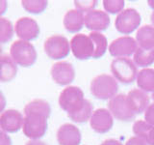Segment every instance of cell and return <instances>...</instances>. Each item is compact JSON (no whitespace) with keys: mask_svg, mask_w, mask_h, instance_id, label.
Here are the masks:
<instances>
[{"mask_svg":"<svg viewBox=\"0 0 154 145\" xmlns=\"http://www.w3.org/2000/svg\"><path fill=\"white\" fill-rule=\"evenodd\" d=\"M50 105L45 100H33L24 108L22 130L31 140H38L47 130V119L50 116Z\"/></svg>","mask_w":154,"mask_h":145,"instance_id":"cell-1","label":"cell"},{"mask_svg":"<svg viewBox=\"0 0 154 145\" xmlns=\"http://www.w3.org/2000/svg\"><path fill=\"white\" fill-rule=\"evenodd\" d=\"M86 103L84 92L77 86H67L59 96L60 108L67 113V116L73 115L83 108Z\"/></svg>","mask_w":154,"mask_h":145,"instance_id":"cell-2","label":"cell"},{"mask_svg":"<svg viewBox=\"0 0 154 145\" xmlns=\"http://www.w3.org/2000/svg\"><path fill=\"white\" fill-rule=\"evenodd\" d=\"M10 56L17 65L22 67H31L37 61L36 48L30 42L17 40L10 47Z\"/></svg>","mask_w":154,"mask_h":145,"instance_id":"cell-3","label":"cell"},{"mask_svg":"<svg viewBox=\"0 0 154 145\" xmlns=\"http://www.w3.org/2000/svg\"><path fill=\"white\" fill-rule=\"evenodd\" d=\"M119 84L114 76L101 74L91 82V93L96 99L108 100L112 99L118 93Z\"/></svg>","mask_w":154,"mask_h":145,"instance_id":"cell-4","label":"cell"},{"mask_svg":"<svg viewBox=\"0 0 154 145\" xmlns=\"http://www.w3.org/2000/svg\"><path fill=\"white\" fill-rule=\"evenodd\" d=\"M111 72L114 77L122 83H132L138 76L137 66L127 57H119L111 63Z\"/></svg>","mask_w":154,"mask_h":145,"instance_id":"cell-5","label":"cell"},{"mask_svg":"<svg viewBox=\"0 0 154 145\" xmlns=\"http://www.w3.org/2000/svg\"><path fill=\"white\" fill-rule=\"evenodd\" d=\"M141 14L137 10L127 8L118 14V17L115 21V26L119 33L128 35L136 30L141 24Z\"/></svg>","mask_w":154,"mask_h":145,"instance_id":"cell-6","label":"cell"},{"mask_svg":"<svg viewBox=\"0 0 154 145\" xmlns=\"http://www.w3.org/2000/svg\"><path fill=\"white\" fill-rule=\"evenodd\" d=\"M43 48L48 57L54 60H59L69 54L70 43L64 36L53 35L45 40Z\"/></svg>","mask_w":154,"mask_h":145,"instance_id":"cell-7","label":"cell"},{"mask_svg":"<svg viewBox=\"0 0 154 145\" xmlns=\"http://www.w3.org/2000/svg\"><path fill=\"white\" fill-rule=\"evenodd\" d=\"M70 50L72 54L79 60H86L94 55V44L93 39L85 34H76L72 37Z\"/></svg>","mask_w":154,"mask_h":145,"instance_id":"cell-8","label":"cell"},{"mask_svg":"<svg viewBox=\"0 0 154 145\" xmlns=\"http://www.w3.org/2000/svg\"><path fill=\"white\" fill-rule=\"evenodd\" d=\"M109 111L115 118L120 121H131L135 118V113L130 109L126 101V96L118 94L108 103Z\"/></svg>","mask_w":154,"mask_h":145,"instance_id":"cell-9","label":"cell"},{"mask_svg":"<svg viewBox=\"0 0 154 145\" xmlns=\"http://www.w3.org/2000/svg\"><path fill=\"white\" fill-rule=\"evenodd\" d=\"M137 41L130 36L119 37L109 46V52L114 57H128L137 50Z\"/></svg>","mask_w":154,"mask_h":145,"instance_id":"cell-10","label":"cell"},{"mask_svg":"<svg viewBox=\"0 0 154 145\" xmlns=\"http://www.w3.org/2000/svg\"><path fill=\"white\" fill-rule=\"evenodd\" d=\"M14 32L20 40L29 42L35 40L40 35V26L35 19L23 17L17 21L14 25Z\"/></svg>","mask_w":154,"mask_h":145,"instance_id":"cell-11","label":"cell"},{"mask_svg":"<svg viewBox=\"0 0 154 145\" xmlns=\"http://www.w3.org/2000/svg\"><path fill=\"white\" fill-rule=\"evenodd\" d=\"M50 75L55 83L59 85H67L74 80L75 71L70 63L61 61L52 65Z\"/></svg>","mask_w":154,"mask_h":145,"instance_id":"cell-12","label":"cell"},{"mask_svg":"<svg viewBox=\"0 0 154 145\" xmlns=\"http://www.w3.org/2000/svg\"><path fill=\"white\" fill-rule=\"evenodd\" d=\"M113 124V115L106 108H98L94 110L90 119L91 129L98 134H105L109 132L112 129Z\"/></svg>","mask_w":154,"mask_h":145,"instance_id":"cell-13","label":"cell"},{"mask_svg":"<svg viewBox=\"0 0 154 145\" xmlns=\"http://www.w3.org/2000/svg\"><path fill=\"white\" fill-rule=\"evenodd\" d=\"M23 120V115L18 110H5L2 114H0V129L7 134L17 133L22 129Z\"/></svg>","mask_w":154,"mask_h":145,"instance_id":"cell-14","label":"cell"},{"mask_svg":"<svg viewBox=\"0 0 154 145\" xmlns=\"http://www.w3.org/2000/svg\"><path fill=\"white\" fill-rule=\"evenodd\" d=\"M110 17L106 12L100 10H93L86 14L85 25L93 31H103L106 30L110 25Z\"/></svg>","mask_w":154,"mask_h":145,"instance_id":"cell-15","label":"cell"},{"mask_svg":"<svg viewBox=\"0 0 154 145\" xmlns=\"http://www.w3.org/2000/svg\"><path fill=\"white\" fill-rule=\"evenodd\" d=\"M57 141L59 145H79L81 133L75 125L66 123L57 130Z\"/></svg>","mask_w":154,"mask_h":145,"instance_id":"cell-16","label":"cell"},{"mask_svg":"<svg viewBox=\"0 0 154 145\" xmlns=\"http://www.w3.org/2000/svg\"><path fill=\"white\" fill-rule=\"evenodd\" d=\"M149 96L141 89H133L126 95V101L135 114H140L146 111L149 105Z\"/></svg>","mask_w":154,"mask_h":145,"instance_id":"cell-17","label":"cell"},{"mask_svg":"<svg viewBox=\"0 0 154 145\" xmlns=\"http://www.w3.org/2000/svg\"><path fill=\"white\" fill-rule=\"evenodd\" d=\"M63 23L66 31L76 33L83 28V25L85 24V16L77 9L69 10L66 13Z\"/></svg>","mask_w":154,"mask_h":145,"instance_id":"cell-18","label":"cell"},{"mask_svg":"<svg viewBox=\"0 0 154 145\" xmlns=\"http://www.w3.org/2000/svg\"><path fill=\"white\" fill-rule=\"evenodd\" d=\"M17 74V65L11 56L2 55L0 57V81L9 82Z\"/></svg>","mask_w":154,"mask_h":145,"instance_id":"cell-19","label":"cell"},{"mask_svg":"<svg viewBox=\"0 0 154 145\" xmlns=\"http://www.w3.org/2000/svg\"><path fill=\"white\" fill-rule=\"evenodd\" d=\"M136 41L143 50H154V26L146 24L140 27L136 34Z\"/></svg>","mask_w":154,"mask_h":145,"instance_id":"cell-20","label":"cell"},{"mask_svg":"<svg viewBox=\"0 0 154 145\" xmlns=\"http://www.w3.org/2000/svg\"><path fill=\"white\" fill-rule=\"evenodd\" d=\"M137 85L144 92H154V69H143L138 72Z\"/></svg>","mask_w":154,"mask_h":145,"instance_id":"cell-21","label":"cell"},{"mask_svg":"<svg viewBox=\"0 0 154 145\" xmlns=\"http://www.w3.org/2000/svg\"><path fill=\"white\" fill-rule=\"evenodd\" d=\"M89 36L93 39L94 44V55L93 58L94 59H97V58L102 57L106 50H107L108 47V42H107V38H106L103 34H101L99 32H95V31H91Z\"/></svg>","mask_w":154,"mask_h":145,"instance_id":"cell-22","label":"cell"},{"mask_svg":"<svg viewBox=\"0 0 154 145\" xmlns=\"http://www.w3.org/2000/svg\"><path fill=\"white\" fill-rule=\"evenodd\" d=\"M133 62L135 65L140 67H147L154 63V50H146L141 47H138L134 53Z\"/></svg>","mask_w":154,"mask_h":145,"instance_id":"cell-23","label":"cell"},{"mask_svg":"<svg viewBox=\"0 0 154 145\" xmlns=\"http://www.w3.org/2000/svg\"><path fill=\"white\" fill-rule=\"evenodd\" d=\"M14 27L11 21L6 18L0 17V44L9 42L14 36Z\"/></svg>","mask_w":154,"mask_h":145,"instance_id":"cell-24","label":"cell"},{"mask_svg":"<svg viewBox=\"0 0 154 145\" xmlns=\"http://www.w3.org/2000/svg\"><path fill=\"white\" fill-rule=\"evenodd\" d=\"M21 4L25 11L37 14L45 11L48 3L45 0H24Z\"/></svg>","mask_w":154,"mask_h":145,"instance_id":"cell-25","label":"cell"},{"mask_svg":"<svg viewBox=\"0 0 154 145\" xmlns=\"http://www.w3.org/2000/svg\"><path fill=\"white\" fill-rule=\"evenodd\" d=\"M153 126L149 125L148 123H146V121L143 120H137L136 122L133 124V133L137 135L138 137L140 138H143L146 141L147 137H148V134L149 132L151 130Z\"/></svg>","mask_w":154,"mask_h":145,"instance_id":"cell-26","label":"cell"},{"mask_svg":"<svg viewBox=\"0 0 154 145\" xmlns=\"http://www.w3.org/2000/svg\"><path fill=\"white\" fill-rule=\"evenodd\" d=\"M103 7L105 11L108 13L119 14L124 8V1L123 0H104Z\"/></svg>","mask_w":154,"mask_h":145,"instance_id":"cell-27","label":"cell"},{"mask_svg":"<svg viewBox=\"0 0 154 145\" xmlns=\"http://www.w3.org/2000/svg\"><path fill=\"white\" fill-rule=\"evenodd\" d=\"M96 3H97V1H94V0H91V1H74L76 9L81 11L82 13H88L90 11H93L96 6Z\"/></svg>","mask_w":154,"mask_h":145,"instance_id":"cell-28","label":"cell"},{"mask_svg":"<svg viewBox=\"0 0 154 145\" xmlns=\"http://www.w3.org/2000/svg\"><path fill=\"white\" fill-rule=\"evenodd\" d=\"M144 119L146 123L154 127V103L149 105L144 111Z\"/></svg>","mask_w":154,"mask_h":145,"instance_id":"cell-29","label":"cell"},{"mask_svg":"<svg viewBox=\"0 0 154 145\" xmlns=\"http://www.w3.org/2000/svg\"><path fill=\"white\" fill-rule=\"evenodd\" d=\"M125 145H147V142L143 138H140L138 137H133L127 140Z\"/></svg>","mask_w":154,"mask_h":145,"instance_id":"cell-30","label":"cell"},{"mask_svg":"<svg viewBox=\"0 0 154 145\" xmlns=\"http://www.w3.org/2000/svg\"><path fill=\"white\" fill-rule=\"evenodd\" d=\"M0 145H12L11 137L1 129H0Z\"/></svg>","mask_w":154,"mask_h":145,"instance_id":"cell-31","label":"cell"},{"mask_svg":"<svg viewBox=\"0 0 154 145\" xmlns=\"http://www.w3.org/2000/svg\"><path fill=\"white\" fill-rule=\"evenodd\" d=\"M7 102H6V98H5L4 94L0 91V114H2L4 112V109L6 108Z\"/></svg>","mask_w":154,"mask_h":145,"instance_id":"cell-32","label":"cell"},{"mask_svg":"<svg viewBox=\"0 0 154 145\" xmlns=\"http://www.w3.org/2000/svg\"><path fill=\"white\" fill-rule=\"evenodd\" d=\"M100 145H123L120 141L117 139H114V138H109V139H106L104 141L101 143Z\"/></svg>","mask_w":154,"mask_h":145,"instance_id":"cell-33","label":"cell"},{"mask_svg":"<svg viewBox=\"0 0 154 145\" xmlns=\"http://www.w3.org/2000/svg\"><path fill=\"white\" fill-rule=\"evenodd\" d=\"M8 8V3L5 0H0V17L7 11Z\"/></svg>","mask_w":154,"mask_h":145,"instance_id":"cell-34","label":"cell"},{"mask_svg":"<svg viewBox=\"0 0 154 145\" xmlns=\"http://www.w3.org/2000/svg\"><path fill=\"white\" fill-rule=\"evenodd\" d=\"M146 142L149 145H154V127H152L151 130L149 132V134H148V137H147Z\"/></svg>","mask_w":154,"mask_h":145,"instance_id":"cell-35","label":"cell"},{"mask_svg":"<svg viewBox=\"0 0 154 145\" xmlns=\"http://www.w3.org/2000/svg\"><path fill=\"white\" fill-rule=\"evenodd\" d=\"M25 145H47V144L43 141H41V140H30Z\"/></svg>","mask_w":154,"mask_h":145,"instance_id":"cell-36","label":"cell"},{"mask_svg":"<svg viewBox=\"0 0 154 145\" xmlns=\"http://www.w3.org/2000/svg\"><path fill=\"white\" fill-rule=\"evenodd\" d=\"M148 4H149V6H150L151 8H153V12H152L151 16H150V21H151L153 26H154V1H148Z\"/></svg>","mask_w":154,"mask_h":145,"instance_id":"cell-37","label":"cell"},{"mask_svg":"<svg viewBox=\"0 0 154 145\" xmlns=\"http://www.w3.org/2000/svg\"><path fill=\"white\" fill-rule=\"evenodd\" d=\"M1 54H2V48H1V47H0V57L2 56Z\"/></svg>","mask_w":154,"mask_h":145,"instance_id":"cell-38","label":"cell"},{"mask_svg":"<svg viewBox=\"0 0 154 145\" xmlns=\"http://www.w3.org/2000/svg\"><path fill=\"white\" fill-rule=\"evenodd\" d=\"M151 97H152V99L154 100V92H153V93H152V96H151Z\"/></svg>","mask_w":154,"mask_h":145,"instance_id":"cell-39","label":"cell"}]
</instances>
